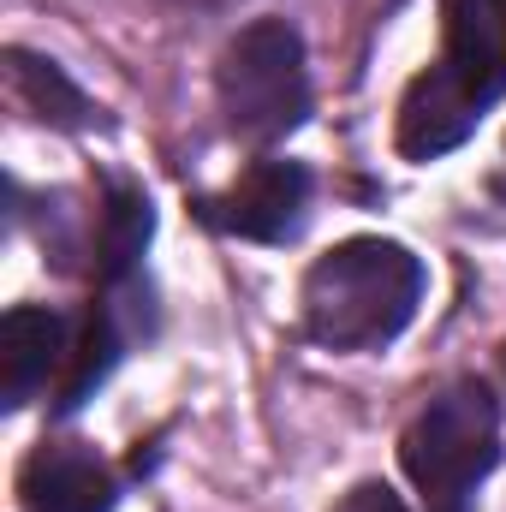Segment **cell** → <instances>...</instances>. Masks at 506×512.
<instances>
[{
  "mask_svg": "<svg viewBox=\"0 0 506 512\" xmlns=\"http://www.w3.org/2000/svg\"><path fill=\"white\" fill-rule=\"evenodd\" d=\"M304 334L328 352H376L423 304V262L393 239H346L304 274Z\"/></svg>",
  "mask_w": 506,
  "mask_h": 512,
  "instance_id": "6da1fadb",
  "label": "cell"
},
{
  "mask_svg": "<svg viewBox=\"0 0 506 512\" xmlns=\"http://www.w3.org/2000/svg\"><path fill=\"white\" fill-rule=\"evenodd\" d=\"M405 477L435 512H471V489L501 465V405L483 382L441 387L399 441Z\"/></svg>",
  "mask_w": 506,
  "mask_h": 512,
  "instance_id": "7a4b0ae2",
  "label": "cell"
},
{
  "mask_svg": "<svg viewBox=\"0 0 506 512\" xmlns=\"http://www.w3.org/2000/svg\"><path fill=\"white\" fill-rule=\"evenodd\" d=\"M227 131L245 143H280L310 120V66H304V36L286 18H256L245 24L215 72Z\"/></svg>",
  "mask_w": 506,
  "mask_h": 512,
  "instance_id": "3957f363",
  "label": "cell"
},
{
  "mask_svg": "<svg viewBox=\"0 0 506 512\" xmlns=\"http://www.w3.org/2000/svg\"><path fill=\"white\" fill-rule=\"evenodd\" d=\"M197 215L215 233H233L251 245H286L304 233V215H310V167L268 155V161L245 167L221 197H203Z\"/></svg>",
  "mask_w": 506,
  "mask_h": 512,
  "instance_id": "277c9868",
  "label": "cell"
},
{
  "mask_svg": "<svg viewBox=\"0 0 506 512\" xmlns=\"http://www.w3.org/2000/svg\"><path fill=\"white\" fill-rule=\"evenodd\" d=\"M435 72L471 102L495 108L506 96V0H447V48Z\"/></svg>",
  "mask_w": 506,
  "mask_h": 512,
  "instance_id": "5b68a950",
  "label": "cell"
},
{
  "mask_svg": "<svg viewBox=\"0 0 506 512\" xmlns=\"http://www.w3.org/2000/svg\"><path fill=\"white\" fill-rule=\"evenodd\" d=\"M66 358H72V322L60 310H42V304L6 310V322H0V405L24 411L48 382L60 387Z\"/></svg>",
  "mask_w": 506,
  "mask_h": 512,
  "instance_id": "8992f818",
  "label": "cell"
},
{
  "mask_svg": "<svg viewBox=\"0 0 506 512\" xmlns=\"http://www.w3.org/2000/svg\"><path fill=\"white\" fill-rule=\"evenodd\" d=\"M114 501H120L114 471L84 441H42L18 471L24 512H114Z\"/></svg>",
  "mask_w": 506,
  "mask_h": 512,
  "instance_id": "52a82bcc",
  "label": "cell"
},
{
  "mask_svg": "<svg viewBox=\"0 0 506 512\" xmlns=\"http://www.w3.org/2000/svg\"><path fill=\"white\" fill-rule=\"evenodd\" d=\"M477 120H483V108H471V102L429 66V72L411 78V90H405V102H399V155L435 161V155L459 149V143L477 131Z\"/></svg>",
  "mask_w": 506,
  "mask_h": 512,
  "instance_id": "ba28073f",
  "label": "cell"
},
{
  "mask_svg": "<svg viewBox=\"0 0 506 512\" xmlns=\"http://www.w3.org/2000/svg\"><path fill=\"white\" fill-rule=\"evenodd\" d=\"M149 233H155L149 197L137 185H114L108 203H102V233H96V274H102V286H120V280L143 274Z\"/></svg>",
  "mask_w": 506,
  "mask_h": 512,
  "instance_id": "9c48e42d",
  "label": "cell"
},
{
  "mask_svg": "<svg viewBox=\"0 0 506 512\" xmlns=\"http://www.w3.org/2000/svg\"><path fill=\"white\" fill-rule=\"evenodd\" d=\"M12 84H18V96L42 114V120H54V126H90V96L54 66V60H36V54H24V48H12Z\"/></svg>",
  "mask_w": 506,
  "mask_h": 512,
  "instance_id": "30bf717a",
  "label": "cell"
},
{
  "mask_svg": "<svg viewBox=\"0 0 506 512\" xmlns=\"http://www.w3.org/2000/svg\"><path fill=\"white\" fill-rule=\"evenodd\" d=\"M334 512H405V501H399L387 483H358V489H352Z\"/></svg>",
  "mask_w": 506,
  "mask_h": 512,
  "instance_id": "8fae6325",
  "label": "cell"
},
{
  "mask_svg": "<svg viewBox=\"0 0 506 512\" xmlns=\"http://www.w3.org/2000/svg\"><path fill=\"white\" fill-rule=\"evenodd\" d=\"M501 376H506V346H501Z\"/></svg>",
  "mask_w": 506,
  "mask_h": 512,
  "instance_id": "7c38bea8",
  "label": "cell"
}]
</instances>
